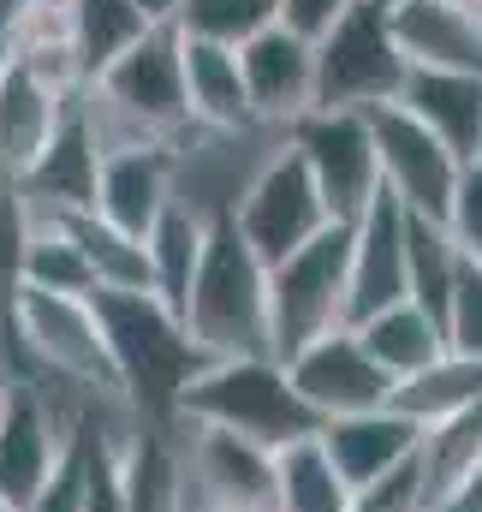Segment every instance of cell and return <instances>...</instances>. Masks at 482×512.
Here are the masks:
<instances>
[{
    "mask_svg": "<svg viewBox=\"0 0 482 512\" xmlns=\"http://www.w3.org/2000/svg\"><path fill=\"white\" fill-rule=\"evenodd\" d=\"M203 239H209V215L191 209L185 197H173L161 209V221L143 233V256H149V292L179 316L185 298H191V280H197V262H203Z\"/></svg>",
    "mask_w": 482,
    "mask_h": 512,
    "instance_id": "23",
    "label": "cell"
},
{
    "mask_svg": "<svg viewBox=\"0 0 482 512\" xmlns=\"http://www.w3.org/2000/svg\"><path fill=\"white\" fill-rule=\"evenodd\" d=\"M185 42V36H179ZM185 108L197 131H250V96H244V72L233 48L215 42H185Z\"/></svg>",
    "mask_w": 482,
    "mask_h": 512,
    "instance_id": "22",
    "label": "cell"
},
{
    "mask_svg": "<svg viewBox=\"0 0 482 512\" xmlns=\"http://www.w3.org/2000/svg\"><path fill=\"white\" fill-rule=\"evenodd\" d=\"M447 512H482V459H477V471L465 477V489L453 495V507H447Z\"/></svg>",
    "mask_w": 482,
    "mask_h": 512,
    "instance_id": "39",
    "label": "cell"
},
{
    "mask_svg": "<svg viewBox=\"0 0 482 512\" xmlns=\"http://www.w3.org/2000/svg\"><path fill=\"white\" fill-rule=\"evenodd\" d=\"M18 6H24V0H0V60L12 54V24H18Z\"/></svg>",
    "mask_w": 482,
    "mask_h": 512,
    "instance_id": "40",
    "label": "cell"
},
{
    "mask_svg": "<svg viewBox=\"0 0 482 512\" xmlns=\"http://www.w3.org/2000/svg\"><path fill=\"white\" fill-rule=\"evenodd\" d=\"M417 459V453H411ZM352 512H423V489H417V465H399L375 483L352 489Z\"/></svg>",
    "mask_w": 482,
    "mask_h": 512,
    "instance_id": "36",
    "label": "cell"
},
{
    "mask_svg": "<svg viewBox=\"0 0 482 512\" xmlns=\"http://www.w3.org/2000/svg\"><path fill=\"white\" fill-rule=\"evenodd\" d=\"M185 441V483L203 507L221 512H274V447L233 429H191Z\"/></svg>",
    "mask_w": 482,
    "mask_h": 512,
    "instance_id": "12",
    "label": "cell"
},
{
    "mask_svg": "<svg viewBox=\"0 0 482 512\" xmlns=\"http://www.w3.org/2000/svg\"><path fill=\"white\" fill-rule=\"evenodd\" d=\"M24 286L30 292H60V298H96V274L84 251L54 227V221H36L30 233V251H24Z\"/></svg>",
    "mask_w": 482,
    "mask_h": 512,
    "instance_id": "32",
    "label": "cell"
},
{
    "mask_svg": "<svg viewBox=\"0 0 482 512\" xmlns=\"http://www.w3.org/2000/svg\"><path fill=\"white\" fill-rule=\"evenodd\" d=\"M268 24H280V0H185L173 30L185 42H215L239 54L250 36H262Z\"/></svg>",
    "mask_w": 482,
    "mask_h": 512,
    "instance_id": "30",
    "label": "cell"
},
{
    "mask_svg": "<svg viewBox=\"0 0 482 512\" xmlns=\"http://www.w3.org/2000/svg\"><path fill=\"white\" fill-rule=\"evenodd\" d=\"M131 6L143 12V24H149V30H173V18H179V6H185V0H131Z\"/></svg>",
    "mask_w": 482,
    "mask_h": 512,
    "instance_id": "38",
    "label": "cell"
},
{
    "mask_svg": "<svg viewBox=\"0 0 482 512\" xmlns=\"http://www.w3.org/2000/svg\"><path fill=\"white\" fill-rule=\"evenodd\" d=\"M78 90H54L18 60H0V185H18L30 161L48 149L60 114L72 108Z\"/></svg>",
    "mask_w": 482,
    "mask_h": 512,
    "instance_id": "19",
    "label": "cell"
},
{
    "mask_svg": "<svg viewBox=\"0 0 482 512\" xmlns=\"http://www.w3.org/2000/svg\"><path fill=\"white\" fill-rule=\"evenodd\" d=\"M405 72L411 66L393 42L387 0H358L316 36V108L369 114L381 102H399Z\"/></svg>",
    "mask_w": 482,
    "mask_h": 512,
    "instance_id": "6",
    "label": "cell"
},
{
    "mask_svg": "<svg viewBox=\"0 0 482 512\" xmlns=\"http://www.w3.org/2000/svg\"><path fill=\"white\" fill-rule=\"evenodd\" d=\"M0 512H12V507H6V501H0Z\"/></svg>",
    "mask_w": 482,
    "mask_h": 512,
    "instance_id": "44",
    "label": "cell"
},
{
    "mask_svg": "<svg viewBox=\"0 0 482 512\" xmlns=\"http://www.w3.org/2000/svg\"><path fill=\"white\" fill-rule=\"evenodd\" d=\"M227 209H233L239 239L262 256L268 268L286 262L292 251H304L322 227H334V221H328V203H322V191H316V179H310V167H304L292 149L268 155L262 173L244 185V197L227 203Z\"/></svg>",
    "mask_w": 482,
    "mask_h": 512,
    "instance_id": "8",
    "label": "cell"
},
{
    "mask_svg": "<svg viewBox=\"0 0 482 512\" xmlns=\"http://www.w3.org/2000/svg\"><path fill=\"white\" fill-rule=\"evenodd\" d=\"M369 131H375V167H381V191L417 215V221H447V203H453V185H459V155L423 126L411 120L399 102H381L369 108Z\"/></svg>",
    "mask_w": 482,
    "mask_h": 512,
    "instance_id": "9",
    "label": "cell"
},
{
    "mask_svg": "<svg viewBox=\"0 0 482 512\" xmlns=\"http://www.w3.org/2000/svg\"><path fill=\"white\" fill-rule=\"evenodd\" d=\"M346 262H352V227H322L304 251L268 268V352L286 364L310 340L346 328Z\"/></svg>",
    "mask_w": 482,
    "mask_h": 512,
    "instance_id": "5",
    "label": "cell"
},
{
    "mask_svg": "<svg viewBox=\"0 0 482 512\" xmlns=\"http://www.w3.org/2000/svg\"><path fill=\"white\" fill-rule=\"evenodd\" d=\"M286 149L310 167L328 221H358L363 209L381 197V167H375V131L369 114H346V108H304L286 126Z\"/></svg>",
    "mask_w": 482,
    "mask_h": 512,
    "instance_id": "7",
    "label": "cell"
},
{
    "mask_svg": "<svg viewBox=\"0 0 482 512\" xmlns=\"http://www.w3.org/2000/svg\"><path fill=\"white\" fill-rule=\"evenodd\" d=\"M185 489H191V483H185ZM185 512H221V507H203V501H197V495H191V507Z\"/></svg>",
    "mask_w": 482,
    "mask_h": 512,
    "instance_id": "42",
    "label": "cell"
},
{
    "mask_svg": "<svg viewBox=\"0 0 482 512\" xmlns=\"http://www.w3.org/2000/svg\"><path fill=\"white\" fill-rule=\"evenodd\" d=\"M316 441H322V453L334 459V471L346 477V489H363V483H375V477L411 465L423 429H417L405 411L375 405V411H352V417H328V423L316 429Z\"/></svg>",
    "mask_w": 482,
    "mask_h": 512,
    "instance_id": "18",
    "label": "cell"
},
{
    "mask_svg": "<svg viewBox=\"0 0 482 512\" xmlns=\"http://www.w3.org/2000/svg\"><path fill=\"white\" fill-rule=\"evenodd\" d=\"M477 12H482V6H477Z\"/></svg>",
    "mask_w": 482,
    "mask_h": 512,
    "instance_id": "45",
    "label": "cell"
},
{
    "mask_svg": "<svg viewBox=\"0 0 482 512\" xmlns=\"http://www.w3.org/2000/svg\"><path fill=\"white\" fill-rule=\"evenodd\" d=\"M179 173V143H131V149H108L102 155V185H96V215L108 227H120L131 239H143L161 209L179 197L173 191Z\"/></svg>",
    "mask_w": 482,
    "mask_h": 512,
    "instance_id": "16",
    "label": "cell"
},
{
    "mask_svg": "<svg viewBox=\"0 0 482 512\" xmlns=\"http://www.w3.org/2000/svg\"><path fill=\"white\" fill-rule=\"evenodd\" d=\"M78 411H60V382H42V387L12 382V399L0 411V501L12 512H24L42 495V483L54 477Z\"/></svg>",
    "mask_w": 482,
    "mask_h": 512,
    "instance_id": "10",
    "label": "cell"
},
{
    "mask_svg": "<svg viewBox=\"0 0 482 512\" xmlns=\"http://www.w3.org/2000/svg\"><path fill=\"white\" fill-rule=\"evenodd\" d=\"M477 459H482V399L423 429L417 459H411L417 465V489H423V512L453 507V495L465 489V477L477 471Z\"/></svg>",
    "mask_w": 482,
    "mask_h": 512,
    "instance_id": "21",
    "label": "cell"
},
{
    "mask_svg": "<svg viewBox=\"0 0 482 512\" xmlns=\"http://www.w3.org/2000/svg\"><path fill=\"white\" fill-rule=\"evenodd\" d=\"M358 334V346L369 352V364L387 376V382H405V376H417V370H429L441 352H447V340H441V328L405 298V304H393V310H381V316H369L352 328Z\"/></svg>",
    "mask_w": 482,
    "mask_h": 512,
    "instance_id": "24",
    "label": "cell"
},
{
    "mask_svg": "<svg viewBox=\"0 0 482 512\" xmlns=\"http://www.w3.org/2000/svg\"><path fill=\"white\" fill-rule=\"evenodd\" d=\"M477 399H482V358L441 352L429 370L393 382V399H387V405L405 411L417 429H429V423H441V417H453V411H465V405H477Z\"/></svg>",
    "mask_w": 482,
    "mask_h": 512,
    "instance_id": "26",
    "label": "cell"
},
{
    "mask_svg": "<svg viewBox=\"0 0 482 512\" xmlns=\"http://www.w3.org/2000/svg\"><path fill=\"white\" fill-rule=\"evenodd\" d=\"M405 227L411 215L381 191L352 221V262H346V328L405 304Z\"/></svg>",
    "mask_w": 482,
    "mask_h": 512,
    "instance_id": "14",
    "label": "cell"
},
{
    "mask_svg": "<svg viewBox=\"0 0 482 512\" xmlns=\"http://www.w3.org/2000/svg\"><path fill=\"white\" fill-rule=\"evenodd\" d=\"M274 512H352V489L316 435L274 453Z\"/></svg>",
    "mask_w": 482,
    "mask_h": 512,
    "instance_id": "25",
    "label": "cell"
},
{
    "mask_svg": "<svg viewBox=\"0 0 482 512\" xmlns=\"http://www.w3.org/2000/svg\"><path fill=\"white\" fill-rule=\"evenodd\" d=\"M239 72L256 126H292L304 108H316V42H304L286 24H268L244 42Z\"/></svg>",
    "mask_w": 482,
    "mask_h": 512,
    "instance_id": "15",
    "label": "cell"
},
{
    "mask_svg": "<svg viewBox=\"0 0 482 512\" xmlns=\"http://www.w3.org/2000/svg\"><path fill=\"white\" fill-rule=\"evenodd\" d=\"M286 376L298 387V399L328 423V417H352V411H375L393 399V382L369 364L352 328H334L322 340H310L304 352L286 358Z\"/></svg>",
    "mask_w": 482,
    "mask_h": 512,
    "instance_id": "13",
    "label": "cell"
},
{
    "mask_svg": "<svg viewBox=\"0 0 482 512\" xmlns=\"http://www.w3.org/2000/svg\"><path fill=\"white\" fill-rule=\"evenodd\" d=\"M441 340L459 358H482V262H471V256L453 274V298H447V316H441Z\"/></svg>",
    "mask_w": 482,
    "mask_h": 512,
    "instance_id": "34",
    "label": "cell"
},
{
    "mask_svg": "<svg viewBox=\"0 0 482 512\" xmlns=\"http://www.w3.org/2000/svg\"><path fill=\"white\" fill-rule=\"evenodd\" d=\"M143 36H149V24L131 0H72V60H78L84 84H96Z\"/></svg>",
    "mask_w": 482,
    "mask_h": 512,
    "instance_id": "27",
    "label": "cell"
},
{
    "mask_svg": "<svg viewBox=\"0 0 482 512\" xmlns=\"http://www.w3.org/2000/svg\"><path fill=\"white\" fill-rule=\"evenodd\" d=\"M459 262H465V256H459V245L447 239V227L411 215V227H405V298H411L435 328H441V316H447Z\"/></svg>",
    "mask_w": 482,
    "mask_h": 512,
    "instance_id": "29",
    "label": "cell"
},
{
    "mask_svg": "<svg viewBox=\"0 0 482 512\" xmlns=\"http://www.w3.org/2000/svg\"><path fill=\"white\" fill-rule=\"evenodd\" d=\"M465 6H482V0H465Z\"/></svg>",
    "mask_w": 482,
    "mask_h": 512,
    "instance_id": "43",
    "label": "cell"
},
{
    "mask_svg": "<svg viewBox=\"0 0 482 512\" xmlns=\"http://www.w3.org/2000/svg\"><path fill=\"white\" fill-rule=\"evenodd\" d=\"M352 6H358V0H280V24L298 30L304 42H316V36H322L340 12H352Z\"/></svg>",
    "mask_w": 482,
    "mask_h": 512,
    "instance_id": "37",
    "label": "cell"
},
{
    "mask_svg": "<svg viewBox=\"0 0 482 512\" xmlns=\"http://www.w3.org/2000/svg\"><path fill=\"white\" fill-rule=\"evenodd\" d=\"M405 66L482 72V12L465 0H387Z\"/></svg>",
    "mask_w": 482,
    "mask_h": 512,
    "instance_id": "17",
    "label": "cell"
},
{
    "mask_svg": "<svg viewBox=\"0 0 482 512\" xmlns=\"http://www.w3.org/2000/svg\"><path fill=\"white\" fill-rule=\"evenodd\" d=\"M399 108L411 120L435 131L459 161L482 155V72H435V66H411Z\"/></svg>",
    "mask_w": 482,
    "mask_h": 512,
    "instance_id": "20",
    "label": "cell"
},
{
    "mask_svg": "<svg viewBox=\"0 0 482 512\" xmlns=\"http://www.w3.org/2000/svg\"><path fill=\"white\" fill-rule=\"evenodd\" d=\"M447 239L459 245V256L482 262V155L459 167V185H453V203H447Z\"/></svg>",
    "mask_w": 482,
    "mask_h": 512,
    "instance_id": "35",
    "label": "cell"
},
{
    "mask_svg": "<svg viewBox=\"0 0 482 512\" xmlns=\"http://www.w3.org/2000/svg\"><path fill=\"white\" fill-rule=\"evenodd\" d=\"M90 411H96V399L78 411V423H72V435H66V453H60L54 477L42 483V495H36L24 512H84V477H90Z\"/></svg>",
    "mask_w": 482,
    "mask_h": 512,
    "instance_id": "33",
    "label": "cell"
},
{
    "mask_svg": "<svg viewBox=\"0 0 482 512\" xmlns=\"http://www.w3.org/2000/svg\"><path fill=\"white\" fill-rule=\"evenodd\" d=\"M96 322L108 334V352H114V376H120V399H131L137 411L149 417H167L179 423V399L191 376L209 364L185 322L155 298V292H96Z\"/></svg>",
    "mask_w": 482,
    "mask_h": 512,
    "instance_id": "2",
    "label": "cell"
},
{
    "mask_svg": "<svg viewBox=\"0 0 482 512\" xmlns=\"http://www.w3.org/2000/svg\"><path fill=\"white\" fill-rule=\"evenodd\" d=\"M203 358H274L268 352V262L233 227V209H209V239L179 310Z\"/></svg>",
    "mask_w": 482,
    "mask_h": 512,
    "instance_id": "1",
    "label": "cell"
},
{
    "mask_svg": "<svg viewBox=\"0 0 482 512\" xmlns=\"http://www.w3.org/2000/svg\"><path fill=\"white\" fill-rule=\"evenodd\" d=\"M179 423L233 429V435H250L274 453L322 429V417L298 399L280 358H209L179 399Z\"/></svg>",
    "mask_w": 482,
    "mask_h": 512,
    "instance_id": "3",
    "label": "cell"
},
{
    "mask_svg": "<svg viewBox=\"0 0 482 512\" xmlns=\"http://www.w3.org/2000/svg\"><path fill=\"white\" fill-rule=\"evenodd\" d=\"M96 274V292H149V256H143V239H131L120 227H108L102 215H60L54 221Z\"/></svg>",
    "mask_w": 482,
    "mask_h": 512,
    "instance_id": "28",
    "label": "cell"
},
{
    "mask_svg": "<svg viewBox=\"0 0 482 512\" xmlns=\"http://www.w3.org/2000/svg\"><path fill=\"white\" fill-rule=\"evenodd\" d=\"M6 399H12V376L0 370V411H6Z\"/></svg>",
    "mask_w": 482,
    "mask_h": 512,
    "instance_id": "41",
    "label": "cell"
},
{
    "mask_svg": "<svg viewBox=\"0 0 482 512\" xmlns=\"http://www.w3.org/2000/svg\"><path fill=\"white\" fill-rule=\"evenodd\" d=\"M30 209L18 197V185H0V370L12 376V310H18V292H24V251H30Z\"/></svg>",
    "mask_w": 482,
    "mask_h": 512,
    "instance_id": "31",
    "label": "cell"
},
{
    "mask_svg": "<svg viewBox=\"0 0 482 512\" xmlns=\"http://www.w3.org/2000/svg\"><path fill=\"white\" fill-rule=\"evenodd\" d=\"M12 382H60L72 393H96V399H120V376H114V352L108 334L96 322L90 298H60V292H18L12 310Z\"/></svg>",
    "mask_w": 482,
    "mask_h": 512,
    "instance_id": "4",
    "label": "cell"
},
{
    "mask_svg": "<svg viewBox=\"0 0 482 512\" xmlns=\"http://www.w3.org/2000/svg\"><path fill=\"white\" fill-rule=\"evenodd\" d=\"M96 185H102V143H96V126L84 114V90H78L48 137V149L18 179V197H24L30 221H60V215H96Z\"/></svg>",
    "mask_w": 482,
    "mask_h": 512,
    "instance_id": "11",
    "label": "cell"
}]
</instances>
